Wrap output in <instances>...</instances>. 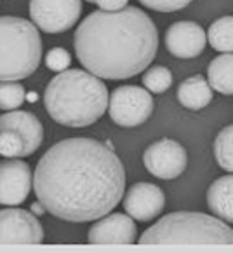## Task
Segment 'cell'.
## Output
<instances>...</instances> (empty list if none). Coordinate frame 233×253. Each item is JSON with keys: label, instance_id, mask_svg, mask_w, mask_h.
<instances>
[{"label": "cell", "instance_id": "ba28073f", "mask_svg": "<svg viewBox=\"0 0 233 253\" xmlns=\"http://www.w3.org/2000/svg\"><path fill=\"white\" fill-rule=\"evenodd\" d=\"M143 163L150 175L162 180H174L183 175L188 166V154L179 142L162 138L144 150Z\"/></svg>", "mask_w": 233, "mask_h": 253}, {"label": "cell", "instance_id": "7402d4cb", "mask_svg": "<svg viewBox=\"0 0 233 253\" xmlns=\"http://www.w3.org/2000/svg\"><path fill=\"white\" fill-rule=\"evenodd\" d=\"M23 140L14 131H0V156L14 159V157H23Z\"/></svg>", "mask_w": 233, "mask_h": 253}, {"label": "cell", "instance_id": "ac0fdd59", "mask_svg": "<svg viewBox=\"0 0 233 253\" xmlns=\"http://www.w3.org/2000/svg\"><path fill=\"white\" fill-rule=\"evenodd\" d=\"M207 41L219 52H233V16H223L211 23Z\"/></svg>", "mask_w": 233, "mask_h": 253}, {"label": "cell", "instance_id": "6da1fadb", "mask_svg": "<svg viewBox=\"0 0 233 253\" xmlns=\"http://www.w3.org/2000/svg\"><path fill=\"white\" fill-rule=\"evenodd\" d=\"M37 199L65 222H94L108 215L126 192V169L113 149L94 138H67L37 163Z\"/></svg>", "mask_w": 233, "mask_h": 253}, {"label": "cell", "instance_id": "9a60e30c", "mask_svg": "<svg viewBox=\"0 0 233 253\" xmlns=\"http://www.w3.org/2000/svg\"><path fill=\"white\" fill-rule=\"evenodd\" d=\"M207 205L218 218L233 223V175L221 176L209 187Z\"/></svg>", "mask_w": 233, "mask_h": 253}, {"label": "cell", "instance_id": "8fae6325", "mask_svg": "<svg viewBox=\"0 0 233 253\" xmlns=\"http://www.w3.org/2000/svg\"><path fill=\"white\" fill-rule=\"evenodd\" d=\"M164 206H166L164 190L153 183H134L124 196V210L137 222H152L162 213Z\"/></svg>", "mask_w": 233, "mask_h": 253}, {"label": "cell", "instance_id": "ffe728a7", "mask_svg": "<svg viewBox=\"0 0 233 253\" xmlns=\"http://www.w3.org/2000/svg\"><path fill=\"white\" fill-rule=\"evenodd\" d=\"M143 84L150 93H166L172 86V74L167 67L157 65V67H152L144 72Z\"/></svg>", "mask_w": 233, "mask_h": 253}, {"label": "cell", "instance_id": "d4e9b609", "mask_svg": "<svg viewBox=\"0 0 233 253\" xmlns=\"http://www.w3.org/2000/svg\"><path fill=\"white\" fill-rule=\"evenodd\" d=\"M129 0H94V4L100 5L101 11H120L127 7Z\"/></svg>", "mask_w": 233, "mask_h": 253}, {"label": "cell", "instance_id": "484cf974", "mask_svg": "<svg viewBox=\"0 0 233 253\" xmlns=\"http://www.w3.org/2000/svg\"><path fill=\"white\" fill-rule=\"evenodd\" d=\"M30 210H32V213H33L35 216H42V215H44L45 211H47V210H45V206L42 205L40 201L33 203V205H32V208H30Z\"/></svg>", "mask_w": 233, "mask_h": 253}, {"label": "cell", "instance_id": "4fadbf2b", "mask_svg": "<svg viewBox=\"0 0 233 253\" xmlns=\"http://www.w3.org/2000/svg\"><path fill=\"white\" fill-rule=\"evenodd\" d=\"M207 35L195 21H178L167 28L166 47L176 58H195L205 49Z\"/></svg>", "mask_w": 233, "mask_h": 253}, {"label": "cell", "instance_id": "8992f818", "mask_svg": "<svg viewBox=\"0 0 233 253\" xmlns=\"http://www.w3.org/2000/svg\"><path fill=\"white\" fill-rule=\"evenodd\" d=\"M153 98L150 91L139 86H120L108 100V114L117 126L136 127L150 119Z\"/></svg>", "mask_w": 233, "mask_h": 253}, {"label": "cell", "instance_id": "5b68a950", "mask_svg": "<svg viewBox=\"0 0 233 253\" xmlns=\"http://www.w3.org/2000/svg\"><path fill=\"white\" fill-rule=\"evenodd\" d=\"M42 60V39L32 21L0 16V82L30 77Z\"/></svg>", "mask_w": 233, "mask_h": 253}, {"label": "cell", "instance_id": "e0dca14e", "mask_svg": "<svg viewBox=\"0 0 233 253\" xmlns=\"http://www.w3.org/2000/svg\"><path fill=\"white\" fill-rule=\"evenodd\" d=\"M209 84L221 94H233V52L216 56L207 67Z\"/></svg>", "mask_w": 233, "mask_h": 253}, {"label": "cell", "instance_id": "3957f363", "mask_svg": "<svg viewBox=\"0 0 233 253\" xmlns=\"http://www.w3.org/2000/svg\"><path fill=\"white\" fill-rule=\"evenodd\" d=\"M108 89L85 70H65L49 81L44 105L52 121L68 127H87L108 108Z\"/></svg>", "mask_w": 233, "mask_h": 253}, {"label": "cell", "instance_id": "2e32d148", "mask_svg": "<svg viewBox=\"0 0 233 253\" xmlns=\"http://www.w3.org/2000/svg\"><path fill=\"white\" fill-rule=\"evenodd\" d=\"M178 100L185 108L200 110L212 100V87L202 75H192L178 86Z\"/></svg>", "mask_w": 233, "mask_h": 253}, {"label": "cell", "instance_id": "30bf717a", "mask_svg": "<svg viewBox=\"0 0 233 253\" xmlns=\"http://www.w3.org/2000/svg\"><path fill=\"white\" fill-rule=\"evenodd\" d=\"M33 176L30 166L19 157L0 163V205L18 206L26 201Z\"/></svg>", "mask_w": 233, "mask_h": 253}, {"label": "cell", "instance_id": "52a82bcc", "mask_svg": "<svg viewBox=\"0 0 233 253\" xmlns=\"http://www.w3.org/2000/svg\"><path fill=\"white\" fill-rule=\"evenodd\" d=\"M30 18L45 34L70 30L82 14V0H30Z\"/></svg>", "mask_w": 233, "mask_h": 253}, {"label": "cell", "instance_id": "277c9868", "mask_svg": "<svg viewBox=\"0 0 233 253\" xmlns=\"http://www.w3.org/2000/svg\"><path fill=\"white\" fill-rule=\"evenodd\" d=\"M139 245H233V229L205 213L176 211L141 234Z\"/></svg>", "mask_w": 233, "mask_h": 253}, {"label": "cell", "instance_id": "83f0119b", "mask_svg": "<svg viewBox=\"0 0 233 253\" xmlns=\"http://www.w3.org/2000/svg\"><path fill=\"white\" fill-rule=\"evenodd\" d=\"M85 2H89V4H94V0H85Z\"/></svg>", "mask_w": 233, "mask_h": 253}, {"label": "cell", "instance_id": "7c38bea8", "mask_svg": "<svg viewBox=\"0 0 233 253\" xmlns=\"http://www.w3.org/2000/svg\"><path fill=\"white\" fill-rule=\"evenodd\" d=\"M137 229L133 216L124 213H113L98 218V222L87 232V243L91 245H133L136 241Z\"/></svg>", "mask_w": 233, "mask_h": 253}, {"label": "cell", "instance_id": "44dd1931", "mask_svg": "<svg viewBox=\"0 0 233 253\" xmlns=\"http://www.w3.org/2000/svg\"><path fill=\"white\" fill-rule=\"evenodd\" d=\"M26 100V91L18 82H0V110H16Z\"/></svg>", "mask_w": 233, "mask_h": 253}, {"label": "cell", "instance_id": "7a4b0ae2", "mask_svg": "<svg viewBox=\"0 0 233 253\" xmlns=\"http://www.w3.org/2000/svg\"><path fill=\"white\" fill-rule=\"evenodd\" d=\"M77 60L89 74L106 81H124L141 74L159 49V32L139 7L94 11L73 35Z\"/></svg>", "mask_w": 233, "mask_h": 253}, {"label": "cell", "instance_id": "9c48e42d", "mask_svg": "<svg viewBox=\"0 0 233 253\" xmlns=\"http://www.w3.org/2000/svg\"><path fill=\"white\" fill-rule=\"evenodd\" d=\"M44 229L32 211L21 208L0 210V245H40Z\"/></svg>", "mask_w": 233, "mask_h": 253}, {"label": "cell", "instance_id": "4316f807", "mask_svg": "<svg viewBox=\"0 0 233 253\" xmlns=\"http://www.w3.org/2000/svg\"><path fill=\"white\" fill-rule=\"evenodd\" d=\"M37 100H38V94L35 93V91H32V93H26V101H30V103H35Z\"/></svg>", "mask_w": 233, "mask_h": 253}, {"label": "cell", "instance_id": "603a6c76", "mask_svg": "<svg viewBox=\"0 0 233 253\" xmlns=\"http://www.w3.org/2000/svg\"><path fill=\"white\" fill-rule=\"evenodd\" d=\"M71 65V56L67 49L63 47H52L45 56V67L52 72H65Z\"/></svg>", "mask_w": 233, "mask_h": 253}, {"label": "cell", "instance_id": "cb8c5ba5", "mask_svg": "<svg viewBox=\"0 0 233 253\" xmlns=\"http://www.w3.org/2000/svg\"><path fill=\"white\" fill-rule=\"evenodd\" d=\"M144 7L159 12H174L181 11L186 5H190L193 0H139Z\"/></svg>", "mask_w": 233, "mask_h": 253}, {"label": "cell", "instance_id": "5bb4252c", "mask_svg": "<svg viewBox=\"0 0 233 253\" xmlns=\"http://www.w3.org/2000/svg\"><path fill=\"white\" fill-rule=\"evenodd\" d=\"M0 131H14L21 136L23 145H25L23 157L37 152L44 140V127L40 121L32 112L19 110V108L9 110L0 116Z\"/></svg>", "mask_w": 233, "mask_h": 253}, {"label": "cell", "instance_id": "d6986e66", "mask_svg": "<svg viewBox=\"0 0 233 253\" xmlns=\"http://www.w3.org/2000/svg\"><path fill=\"white\" fill-rule=\"evenodd\" d=\"M214 157L221 169L233 173V124L223 127L216 136Z\"/></svg>", "mask_w": 233, "mask_h": 253}]
</instances>
